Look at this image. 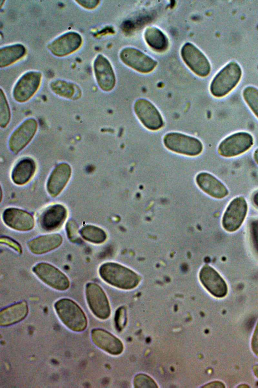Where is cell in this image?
Masks as SVG:
<instances>
[{"label": "cell", "mask_w": 258, "mask_h": 388, "mask_svg": "<svg viewBox=\"0 0 258 388\" xmlns=\"http://www.w3.org/2000/svg\"><path fill=\"white\" fill-rule=\"evenodd\" d=\"M4 223L9 227L19 231H28L35 226L33 216L29 212L16 208H8L2 214Z\"/></svg>", "instance_id": "16"}, {"label": "cell", "mask_w": 258, "mask_h": 388, "mask_svg": "<svg viewBox=\"0 0 258 388\" xmlns=\"http://www.w3.org/2000/svg\"><path fill=\"white\" fill-rule=\"evenodd\" d=\"M50 87L54 93L66 99L76 100L81 95V89L77 84L66 80H53Z\"/></svg>", "instance_id": "26"}, {"label": "cell", "mask_w": 258, "mask_h": 388, "mask_svg": "<svg viewBox=\"0 0 258 388\" xmlns=\"http://www.w3.org/2000/svg\"><path fill=\"white\" fill-rule=\"evenodd\" d=\"M91 337L94 345L110 354L118 355L123 350V345L121 341L104 329H93Z\"/></svg>", "instance_id": "19"}, {"label": "cell", "mask_w": 258, "mask_h": 388, "mask_svg": "<svg viewBox=\"0 0 258 388\" xmlns=\"http://www.w3.org/2000/svg\"><path fill=\"white\" fill-rule=\"evenodd\" d=\"M253 157L255 163L258 165V148L253 152Z\"/></svg>", "instance_id": "40"}, {"label": "cell", "mask_w": 258, "mask_h": 388, "mask_svg": "<svg viewBox=\"0 0 258 388\" xmlns=\"http://www.w3.org/2000/svg\"><path fill=\"white\" fill-rule=\"evenodd\" d=\"M252 370L255 376L258 378V364L253 366Z\"/></svg>", "instance_id": "41"}, {"label": "cell", "mask_w": 258, "mask_h": 388, "mask_svg": "<svg viewBox=\"0 0 258 388\" xmlns=\"http://www.w3.org/2000/svg\"><path fill=\"white\" fill-rule=\"evenodd\" d=\"M181 55L185 64L197 75L206 77L210 74L211 65L208 59L193 44L185 43L181 48Z\"/></svg>", "instance_id": "9"}, {"label": "cell", "mask_w": 258, "mask_h": 388, "mask_svg": "<svg viewBox=\"0 0 258 388\" xmlns=\"http://www.w3.org/2000/svg\"><path fill=\"white\" fill-rule=\"evenodd\" d=\"M199 187L213 198L221 199L228 195L226 186L217 178L207 172H201L196 178Z\"/></svg>", "instance_id": "20"}, {"label": "cell", "mask_w": 258, "mask_h": 388, "mask_svg": "<svg viewBox=\"0 0 258 388\" xmlns=\"http://www.w3.org/2000/svg\"><path fill=\"white\" fill-rule=\"evenodd\" d=\"M144 38L147 43L157 52H163L168 48L167 37L162 31L156 27L147 28L144 33Z\"/></svg>", "instance_id": "27"}, {"label": "cell", "mask_w": 258, "mask_h": 388, "mask_svg": "<svg viewBox=\"0 0 258 388\" xmlns=\"http://www.w3.org/2000/svg\"><path fill=\"white\" fill-rule=\"evenodd\" d=\"M202 387H225V386L224 384L219 381H212L211 382H209L208 383H207L205 385H203Z\"/></svg>", "instance_id": "38"}, {"label": "cell", "mask_w": 258, "mask_h": 388, "mask_svg": "<svg viewBox=\"0 0 258 388\" xmlns=\"http://www.w3.org/2000/svg\"><path fill=\"white\" fill-rule=\"evenodd\" d=\"M134 110L141 123L147 128L157 130L163 126V120L160 112L148 100H137L134 105Z\"/></svg>", "instance_id": "12"}, {"label": "cell", "mask_w": 258, "mask_h": 388, "mask_svg": "<svg viewBox=\"0 0 258 388\" xmlns=\"http://www.w3.org/2000/svg\"><path fill=\"white\" fill-rule=\"evenodd\" d=\"M25 47L22 44L16 43L7 45L0 50V67L4 68L12 65L25 56Z\"/></svg>", "instance_id": "25"}, {"label": "cell", "mask_w": 258, "mask_h": 388, "mask_svg": "<svg viewBox=\"0 0 258 388\" xmlns=\"http://www.w3.org/2000/svg\"><path fill=\"white\" fill-rule=\"evenodd\" d=\"M35 169L36 164L33 159L29 158L23 159L14 167L12 179L17 185H24L31 179Z\"/></svg>", "instance_id": "24"}, {"label": "cell", "mask_w": 258, "mask_h": 388, "mask_svg": "<svg viewBox=\"0 0 258 388\" xmlns=\"http://www.w3.org/2000/svg\"><path fill=\"white\" fill-rule=\"evenodd\" d=\"M37 123L32 118L25 121L12 134L9 140V147L14 153L17 154L31 140L37 130Z\"/></svg>", "instance_id": "18"}, {"label": "cell", "mask_w": 258, "mask_h": 388, "mask_svg": "<svg viewBox=\"0 0 258 388\" xmlns=\"http://www.w3.org/2000/svg\"><path fill=\"white\" fill-rule=\"evenodd\" d=\"M54 309L61 322L70 330L82 332L87 326L86 315L81 307L74 301L62 298L54 304Z\"/></svg>", "instance_id": "2"}, {"label": "cell", "mask_w": 258, "mask_h": 388, "mask_svg": "<svg viewBox=\"0 0 258 388\" xmlns=\"http://www.w3.org/2000/svg\"><path fill=\"white\" fill-rule=\"evenodd\" d=\"M4 242L5 244H7L8 245H9L11 246V247L15 249L17 251L19 252V253H21L22 252V249L21 248V246L17 243L16 241H15L14 240L12 241V239H10L9 238H6L4 237Z\"/></svg>", "instance_id": "37"}, {"label": "cell", "mask_w": 258, "mask_h": 388, "mask_svg": "<svg viewBox=\"0 0 258 388\" xmlns=\"http://www.w3.org/2000/svg\"><path fill=\"white\" fill-rule=\"evenodd\" d=\"M114 321L116 328L118 331L121 330L124 327L126 322V315L124 307H120L116 310Z\"/></svg>", "instance_id": "33"}, {"label": "cell", "mask_w": 258, "mask_h": 388, "mask_svg": "<svg viewBox=\"0 0 258 388\" xmlns=\"http://www.w3.org/2000/svg\"><path fill=\"white\" fill-rule=\"evenodd\" d=\"M165 146L174 152L190 156L201 153L203 146L198 139L178 132L166 134L163 139Z\"/></svg>", "instance_id": "4"}, {"label": "cell", "mask_w": 258, "mask_h": 388, "mask_svg": "<svg viewBox=\"0 0 258 388\" xmlns=\"http://www.w3.org/2000/svg\"><path fill=\"white\" fill-rule=\"evenodd\" d=\"M251 200L254 205L258 207V190L252 194Z\"/></svg>", "instance_id": "39"}, {"label": "cell", "mask_w": 258, "mask_h": 388, "mask_svg": "<svg viewBox=\"0 0 258 388\" xmlns=\"http://www.w3.org/2000/svg\"><path fill=\"white\" fill-rule=\"evenodd\" d=\"M121 61L127 66L141 73L151 72L157 62L140 51L133 47H125L120 53Z\"/></svg>", "instance_id": "15"}, {"label": "cell", "mask_w": 258, "mask_h": 388, "mask_svg": "<svg viewBox=\"0 0 258 388\" xmlns=\"http://www.w3.org/2000/svg\"><path fill=\"white\" fill-rule=\"evenodd\" d=\"M247 209V202L243 197L234 198L228 204L222 217L224 229L228 232L237 230L244 221Z\"/></svg>", "instance_id": "8"}, {"label": "cell", "mask_w": 258, "mask_h": 388, "mask_svg": "<svg viewBox=\"0 0 258 388\" xmlns=\"http://www.w3.org/2000/svg\"><path fill=\"white\" fill-rule=\"evenodd\" d=\"M199 278L204 287L213 296L221 298L226 296L227 285L221 276L213 268L205 265L201 269Z\"/></svg>", "instance_id": "14"}, {"label": "cell", "mask_w": 258, "mask_h": 388, "mask_svg": "<svg viewBox=\"0 0 258 388\" xmlns=\"http://www.w3.org/2000/svg\"><path fill=\"white\" fill-rule=\"evenodd\" d=\"M238 387H249V386L246 385H241L238 386Z\"/></svg>", "instance_id": "42"}, {"label": "cell", "mask_w": 258, "mask_h": 388, "mask_svg": "<svg viewBox=\"0 0 258 388\" xmlns=\"http://www.w3.org/2000/svg\"><path fill=\"white\" fill-rule=\"evenodd\" d=\"M63 238L59 233H51L39 236L27 243L30 251L36 255L47 253L58 248Z\"/></svg>", "instance_id": "22"}, {"label": "cell", "mask_w": 258, "mask_h": 388, "mask_svg": "<svg viewBox=\"0 0 258 388\" xmlns=\"http://www.w3.org/2000/svg\"><path fill=\"white\" fill-rule=\"evenodd\" d=\"M81 35L78 32L70 31L57 37L47 45V48L54 56L63 57L78 50L82 44Z\"/></svg>", "instance_id": "13"}, {"label": "cell", "mask_w": 258, "mask_h": 388, "mask_svg": "<svg viewBox=\"0 0 258 388\" xmlns=\"http://www.w3.org/2000/svg\"><path fill=\"white\" fill-rule=\"evenodd\" d=\"M242 70L239 65L231 61L223 67L213 79L210 87L211 94L222 98L228 94L239 82Z\"/></svg>", "instance_id": "3"}, {"label": "cell", "mask_w": 258, "mask_h": 388, "mask_svg": "<svg viewBox=\"0 0 258 388\" xmlns=\"http://www.w3.org/2000/svg\"><path fill=\"white\" fill-rule=\"evenodd\" d=\"M98 272L101 278L114 287L131 289L140 283L141 277L133 270L115 262H106L99 267Z\"/></svg>", "instance_id": "1"}, {"label": "cell", "mask_w": 258, "mask_h": 388, "mask_svg": "<svg viewBox=\"0 0 258 388\" xmlns=\"http://www.w3.org/2000/svg\"><path fill=\"white\" fill-rule=\"evenodd\" d=\"M71 171L70 165L63 163L53 170L46 185L47 191L52 197L57 196L63 189L70 178Z\"/></svg>", "instance_id": "21"}, {"label": "cell", "mask_w": 258, "mask_h": 388, "mask_svg": "<svg viewBox=\"0 0 258 388\" xmlns=\"http://www.w3.org/2000/svg\"><path fill=\"white\" fill-rule=\"evenodd\" d=\"M93 70L99 87L105 91L111 90L115 84V76L107 58L99 54L93 62Z\"/></svg>", "instance_id": "17"}, {"label": "cell", "mask_w": 258, "mask_h": 388, "mask_svg": "<svg viewBox=\"0 0 258 388\" xmlns=\"http://www.w3.org/2000/svg\"><path fill=\"white\" fill-rule=\"evenodd\" d=\"M66 229L68 239L72 243H77L81 241L79 235V226L73 219L69 220L66 223Z\"/></svg>", "instance_id": "32"}, {"label": "cell", "mask_w": 258, "mask_h": 388, "mask_svg": "<svg viewBox=\"0 0 258 388\" xmlns=\"http://www.w3.org/2000/svg\"><path fill=\"white\" fill-rule=\"evenodd\" d=\"M28 313V307L25 301L15 303L1 310L0 325L7 326L23 320Z\"/></svg>", "instance_id": "23"}, {"label": "cell", "mask_w": 258, "mask_h": 388, "mask_svg": "<svg viewBox=\"0 0 258 388\" xmlns=\"http://www.w3.org/2000/svg\"><path fill=\"white\" fill-rule=\"evenodd\" d=\"M68 210L61 204H54L46 208L38 219L40 229L45 232H51L59 229L68 217Z\"/></svg>", "instance_id": "11"}, {"label": "cell", "mask_w": 258, "mask_h": 388, "mask_svg": "<svg viewBox=\"0 0 258 388\" xmlns=\"http://www.w3.org/2000/svg\"><path fill=\"white\" fill-rule=\"evenodd\" d=\"M134 385L136 388L158 387L156 382L149 376L143 373L136 375L134 379Z\"/></svg>", "instance_id": "31"}, {"label": "cell", "mask_w": 258, "mask_h": 388, "mask_svg": "<svg viewBox=\"0 0 258 388\" xmlns=\"http://www.w3.org/2000/svg\"><path fill=\"white\" fill-rule=\"evenodd\" d=\"M252 135L247 132L239 131L230 134L219 143L218 152L225 158L238 156L249 150L253 144Z\"/></svg>", "instance_id": "5"}, {"label": "cell", "mask_w": 258, "mask_h": 388, "mask_svg": "<svg viewBox=\"0 0 258 388\" xmlns=\"http://www.w3.org/2000/svg\"><path fill=\"white\" fill-rule=\"evenodd\" d=\"M42 74L34 71L24 74L17 81L13 96L15 101L24 103L29 100L36 93L41 83Z\"/></svg>", "instance_id": "10"}, {"label": "cell", "mask_w": 258, "mask_h": 388, "mask_svg": "<svg viewBox=\"0 0 258 388\" xmlns=\"http://www.w3.org/2000/svg\"><path fill=\"white\" fill-rule=\"evenodd\" d=\"M249 230L252 245L258 254V219L251 222Z\"/></svg>", "instance_id": "34"}, {"label": "cell", "mask_w": 258, "mask_h": 388, "mask_svg": "<svg viewBox=\"0 0 258 388\" xmlns=\"http://www.w3.org/2000/svg\"><path fill=\"white\" fill-rule=\"evenodd\" d=\"M76 2L85 9L93 10L99 5L100 1L97 0H79L76 1Z\"/></svg>", "instance_id": "35"}, {"label": "cell", "mask_w": 258, "mask_h": 388, "mask_svg": "<svg viewBox=\"0 0 258 388\" xmlns=\"http://www.w3.org/2000/svg\"><path fill=\"white\" fill-rule=\"evenodd\" d=\"M85 294L88 306L93 314L100 319H107L110 315V307L101 286L96 283L89 282L86 285Z\"/></svg>", "instance_id": "6"}, {"label": "cell", "mask_w": 258, "mask_h": 388, "mask_svg": "<svg viewBox=\"0 0 258 388\" xmlns=\"http://www.w3.org/2000/svg\"><path fill=\"white\" fill-rule=\"evenodd\" d=\"M81 236L86 240L95 244H101L105 241L107 234L101 228L93 225H86L80 230Z\"/></svg>", "instance_id": "28"}, {"label": "cell", "mask_w": 258, "mask_h": 388, "mask_svg": "<svg viewBox=\"0 0 258 388\" xmlns=\"http://www.w3.org/2000/svg\"><path fill=\"white\" fill-rule=\"evenodd\" d=\"M1 126L5 127L10 119V111L5 94L1 89Z\"/></svg>", "instance_id": "30"}, {"label": "cell", "mask_w": 258, "mask_h": 388, "mask_svg": "<svg viewBox=\"0 0 258 388\" xmlns=\"http://www.w3.org/2000/svg\"><path fill=\"white\" fill-rule=\"evenodd\" d=\"M32 271L44 283L55 289L64 291L70 287L68 277L59 269L49 263H38L33 266Z\"/></svg>", "instance_id": "7"}, {"label": "cell", "mask_w": 258, "mask_h": 388, "mask_svg": "<svg viewBox=\"0 0 258 388\" xmlns=\"http://www.w3.org/2000/svg\"><path fill=\"white\" fill-rule=\"evenodd\" d=\"M251 348L253 353L258 357V321L252 336Z\"/></svg>", "instance_id": "36"}, {"label": "cell", "mask_w": 258, "mask_h": 388, "mask_svg": "<svg viewBox=\"0 0 258 388\" xmlns=\"http://www.w3.org/2000/svg\"><path fill=\"white\" fill-rule=\"evenodd\" d=\"M243 98L253 114L258 118V88L248 86L242 91Z\"/></svg>", "instance_id": "29"}]
</instances>
